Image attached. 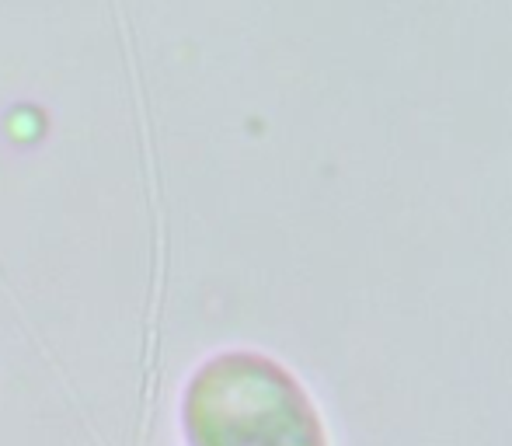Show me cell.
<instances>
[{"label":"cell","mask_w":512,"mask_h":446,"mask_svg":"<svg viewBox=\"0 0 512 446\" xmlns=\"http://www.w3.org/2000/svg\"><path fill=\"white\" fill-rule=\"evenodd\" d=\"M189 446H324L304 387L258 352H223L199 366L182 398Z\"/></svg>","instance_id":"1"}]
</instances>
